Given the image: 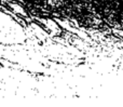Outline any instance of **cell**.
<instances>
[{
	"mask_svg": "<svg viewBox=\"0 0 123 107\" xmlns=\"http://www.w3.org/2000/svg\"><path fill=\"white\" fill-rule=\"evenodd\" d=\"M10 6H11V8H12L13 9V10H14L15 11V12H17V13H18V14H22V15H25V16H26V12H25V11H24V9L23 8H22V6H18V4H10Z\"/></svg>",
	"mask_w": 123,
	"mask_h": 107,
	"instance_id": "cell-1",
	"label": "cell"
}]
</instances>
